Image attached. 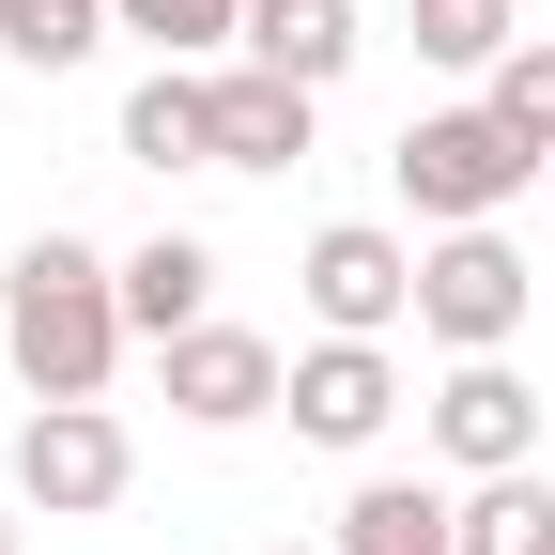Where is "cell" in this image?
Returning a JSON list of instances; mask_svg holds the SVG:
<instances>
[{"label": "cell", "mask_w": 555, "mask_h": 555, "mask_svg": "<svg viewBox=\"0 0 555 555\" xmlns=\"http://www.w3.org/2000/svg\"><path fill=\"white\" fill-rule=\"evenodd\" d=\"M139 494V433L108 401H31V433H16V509H47V525H93V509H124Z\"/></svg>", "instance_id": "cell-4"}, {"label": "cell", "mask_w": 555, "mask_h": 555, "mask_svg": "<svg viewBox=\"0 0 555 555\" xmlns=\"http://www.w3.org/2000/svg\"><path fill=\"white\" fill-rule=\"evenodd\" d=\"M324 555H463V494H433V478H356Z\"/></svg>", "instance_id": "cell-10"}, {"label": "cell", "mask_w": 555, "mask_h": 555, "mask_svg": "<svg viewBox=\"0 0 555 555\" xmlns=\"http://www.w3.org/2000/svg\"><path fill=\"white\" fill-rule=\"evenodd\" d=\"M0 555H16V494H0Z\"/></svg>", "instance_id": "cell-19"}, {"label": "cell", "mask_w": 555, "mask_h": 555, "mask_svg": "<svg viewBox=\"0 0 555 555\" xmlns=\"http://www.w3.org/2000/svg\"><path fill=\"white\" fill-rule=\"evenodd\" d=\"M356 0H247V47L232 62H278V78H309V93H339V78H356Z\"/></svg>", "instance_id": "cell-12"}, {"label": "cell", "mask_w": 555, "mask_h": 555, "mask_svg": "<svg viewBox=\"0 0 555 555\" xmlns=\"http://www.w3.org/2000/svg\"><path fill=\"white\" fill-rule=\"evenodd\" d=\"M309 124H324L309 78H278V62H217V170H294Z\"/></svg>", "instance_id": "cell-9"}, {"label": "cell", "mask_w": 555, "mask_h": 555, "mask_svg": "<svg viewBox=\"0 0 555 555\" xmlns=\"http://www.w3.org/2000/svg\"><path fill=\"white\" fill-rule=\"evenodd\" d=\"M525 47V0H416V62H448V78H494Z\"/></svg>", "instance_id": "cell-15"}, {"label": "cell", "mask_w": 555, "mask_h": 555, "mask_svg": "<svg viewBox=\"0 0 555 555\" xmlns=\"http://www.w3.org/2000/svg\"><path fill=\"white\" fill-rule=\"evenodd\" d=\"M386 170H401V201H416V232H494L509 201L540 185V155H525L478 93H463V108H416V124L386 139Z\"/></svg>", "instance_id": "cell-2"}, {"label": "cell", "mask_w": 555, "mask_h": 555, "mask_svg": "<svg viewBox=\"0 0 555 555\" xmlns=\"http://www.w3.org/2000/svg\"><path fill=\"white\" fill-rule=\"evenodd\" d=\"M108 47V0H0V62H31V78H78Z\"/></svg>", "instance_id": "cell-16"}, {"label": "cell", "mask_w": 555, "mask_h": 555, "mask_svg": "<svg viewBox=\"0 0 555 555\" xmlns=\"http://www.w3.org/2000/svg\"><path fill=\"white\" fill-rule=\"evenodd\" d=\"M478 108H494V124L525 139V155H555V31H525V47L494 62V78H478Z\"/></svg>", "instance_id": "cell-18"}, {"label": "cell", "mask_w": 555, "mask_h": 555, "mask_svg": "<svg viewBox=\"0 0 555 555\" xmlns=\"http://www.w3.org/2000/svg\"><path fill=\"white\" fill-rule=\"evenodd\" d=\"M294 294H309L324 339H401V324H416V247H401L386 217H324V232L294 247Z\"/></svg>", "instance_id": "cell-5"}, {"label": "cell", "mask_w": 555, "mask_h": 555, "mask_svg": "<svg viewBox=\"0 0 555 555\" xmlns=\"http://www.w3.org/2000/svg\"><path fill=\"white\" fill-rule=\"evenodd\" d=\"M124 339H139L124 324V262L93 232H31L16 262H0V356H16L31 401H108Z\"/></svg>", "instance_id": "cell-1"}, {"label": "cell", "mask_w": 555, "mask_h": 555, "mask_svg": "<svg viewBox=\"0 0 555 555\" xmlns=\"http://www.w3.org/2000/svg\"><path fill=\"white\" fill-rule=\"evenodd\" d=\"M463 555H555V478H540V463L463 478Z\"/></svg>", "instance_id": "cell-14"}, {"label": "cell", "mask_w": 555, "mask_h": 555, "mask_svg": "<svg viewBox=\"0 0 555 555\" xmlns=\"http://www.w3.org/2000/svg\"><path fill=\"white\" fill-rule=\"evenodd\" d=\"M278 555H294V540H278Z\"/></svg>", "instance_id": "cell-20"}, {"label": "cell", "mask_w": 555, "mask_h": 555, "mask_svg": "<svg viewBox=\"0 0 555 555\" xmlns=\"http://www.w3.org/2000/svg\"><path fill=\"white\" fill-rule=\"evenodd\" d=\"M155 386H170L185 433H262V416L294 401V356H278L262 324H185V339H155Z\"/></svg>", "instance_id": "cell-6"}, {"label": "cell", "mask_w": 555, "mask_h": 555, "mask_svg": "<svg viewBox=\"0 0 555 555\" xmlns=\"http://www.w3.org/2000/svg\"><path fill=\"white\" fill-rule=\"evenodd\" d=\"M124 324H139V339L217 324V247H201V232H139V247H124Z\"/></svg>", "instance_id": "cell-13"}, {"label": "cell", "mask_w": 555, "mask_h": 555, "mask_svg": "<svg viewBox=\"0 0 555 555\" xmlns=\"http://www.w3.org/2000/svg\"><path fill=\"white\" fill-rule=\"evenodd\" d=\"M433 448H448L463 478L540 463V386H525L509 356H448V386H433Z\"/></svg>", "instance_id": "cell-8"}, {"label": "cell", "mask_w": 555, "mask_h": 555, "mask_svg": "<svg viewBox=\"0 0 555 555\" xmlns=\"http://www.w3.org/2000/svg\"><path fill=\"white\" fill-rule=\"evenodd\" d=\"M108 31H139L155 62H232L247 47V0H108Z\"/></svg>", "instance_id": "cell-17"}, {"label": "cell", "mask_w": 555, "mask_h": 555, "mask_svg": "<svg viewBox=\"0 0 555 555\" xmlns=\"http://www.w3.org/2000/svg\"><path fill=\"white\" fill-rule=\"evenodd\" d=\"M278 416H294L309 448L371 463V448H386V416H401V356H386V339H309V356H294V401H278Z\"/></svg>", "instance_id": "cell-7"}, {"label": "cell", "mask_w": 555, "mask_h": 555, "mask_svg": "<svg viewBox=\"0 0 555 555\" xmlns=\"http://www.w3.org/2000/svg\"><path fill=\"white\" fill-rule=\"evenodd\" d=\"M124 155L139 170H217V62H155L124 93Z\"/></svg>", "instance_id": "cell-11"}, {"label": "cell", "mask_w": 555, "mask_h": 555, "mask_svg": "<svg viewBox=\"0 0 555 555\" xmlns=\"http://www.w3.org/2000/svg\"><path fill=\"white\" fill-rule=\"evenodd\" d=\"M525 309H540V262L509 247V217H494V232H433V247H416V339H433V356H509Z\"/></svg>", "instance_id": "cell-3"}]
</instances>
